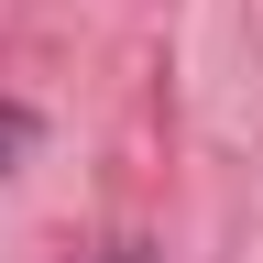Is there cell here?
Wrapping results in <instances>:
<instances>
[{
  "label": "cell",
  "mask_w": 263,
  "mask_h": 263,
  "mask_svg": "<svg viewBox=\"0 0 263 263\" xmlns=\"http://www.w3.org/2000/svg\"><path fill=\"white\" fill-rule=\"evenodd\" d=\"M22 154H33V110H22V99H0V176H11Z\"/></svg>",
  "instance_id": "1"
},
{
  "label": "cell",
  "mask_w": 263,
  "mask_h": 263,
  "mask_svg": "<svg viewBox=\"0 0 263 263\" xmlns=\"http://www.w3.org/2000/svg\"><path fill=\"white\" fill-rule=\"evenodd\" d=\"M110 263H154V252H110Z\"/></svg>",
  "instance_id": "2"
}]
</instances>
